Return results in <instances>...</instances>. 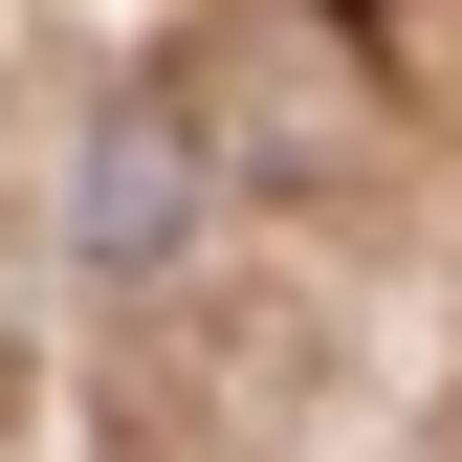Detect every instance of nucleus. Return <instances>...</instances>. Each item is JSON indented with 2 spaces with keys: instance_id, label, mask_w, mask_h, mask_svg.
Returning a JSON list of instances; mask_svg holds the SVG:
<instances>
[{
  "instance_id": "nucleus-1",
  "label": "nucleus",
  "mask_w": 462,
  "mask_h": 462,
  "mask_svg": "<svg viewBox=\"0 0 462 462\" xmlns=\"http://www.w3.org/2000/svg\"><path fill=\"white\" fill-rule=\"evenodd\" d=\"M177 220H199V154L154 133V110H110V133L67 154V243L88 264H177Z\"/></svg>"
}]
</instances>
